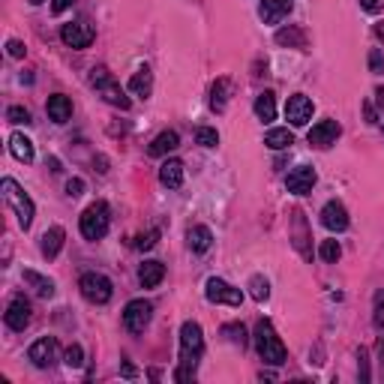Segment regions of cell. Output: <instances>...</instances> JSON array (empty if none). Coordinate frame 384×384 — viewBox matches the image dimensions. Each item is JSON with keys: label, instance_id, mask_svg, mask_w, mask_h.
<instances>
[{"label": "cell", "instance_id": "7", "mask_svg": "<svg viewBox=\"0 0 384 384\" xmlns=\"http://www.w3.org/2000/svg\"><path fill=\"white\" fill-rule=\"evenodd\" d=\"M60 39H63V45L76 48V52H84V48L93 45L96 30H93V24L84 21V19H81V21H69V24H63Z\"/></svg>", "mask_w": 384, "mask_h": 384}, {"label": "cell", "instance_id": "9", "mask_svg": "<svg viewBox=\"0 0 384 384\" xmlns=\"http://www.w3.org/2000/svg\"><path fill=\"white\" fill-rule=\"evenodd\" d=\"M204 297H207L210 304H228V306L243 304V291L234 289V285H228L225 280H219V276H210L207 280V285H204Z\"/></svg>", "mask_w": 384, "mask_h": 384}, {"label": "cell", "instance_id": "48", "mask_svg": "<svg viewBox=\"0 0 384 384\" xmlns=\"http://www.w3.org/2000/svg\"><path fill=\"white\" fill-rule=\"evenodd\" d=\"M381 372H384V337H381Z\"/></svg>", "mask_w": 384, "mask_h": 384}, {"label": "cell", "instance_id": "26", "mask_svg": "<svg viewBox=\"0 0 384 384\" xmlns=\"http://www.w3.org/2000/svg\"><path fill=\"white\" fill-rule=\"evenodd\" d=\"M264 144L271 147V150H289V147L294 144V135H291L289 126H276V129H267Z\"/></svg>", "mask_w": 384, "mask_h": 384}, {"label": "cell", "instance_id": "39", "mask_svg": "<svg viewBox=\"0 0 384 384\" xmlns=\"http://www.w3.org/2000/svg\"><path fill=\"white\" fill-rule=\"evenodd\" d=\"M375 328H384V291L375 294Z\"/></svg>", "mask_w": 384, "mask_h": 384}, {"label": "cell", "instance_id": "24", "mask_svg": "<svg viewBox=\"0 0 384 384\" xmlns=\"http://www.w3.org/2000/svg\"><path fill=\"white\" fill-rule=\"evenodd\" d=\"M129 91H133L135 96H142V100H147L153 91V72L150 67H138L133 72V78H129Z\"/></svg>", "mask_w": 384, "mask_h": 384}, {"label": "cell", "instance_id": "41", "mask_svg": "<svg viewBox=\"0 0 384 384\" xmlns=\"http://www.w3.org/2000/svg\"><path fill=\"white\" fill-rule=\"evenodd\" d=\"M6 52H10V57H24L27 48H24V43H19V39H10V43H6Z\"/></svg>", "mask_w": 384, "mask_h": 384}, {"label": "cell", "instance_id": "13", "mask_svg": "<svg viewBox=\"0 0 384 384\" xmlns=\"http://www.w3.org/2000/svg\"><path fill=\"white\" fill-rule=\"evenodd\" d=\"M6 328L10 330H24L30 324V300L24 297V294H15V297L10 300V306H6V315H3Z\"/></svg>", "mask_w": 384, "mask_h": 384}, {"label": "cell", "instance_id": "12", "mask_svg": "<svg viewBox=\"0 0 384 384\" xmlns=\"http://www.w3.org/2000/svg\"><path fill=\"white\" fill-rule=\"evenodd\" d=\"M342 135V126L337 124V120H330V117H324V120H318V124L309 129V144L318 147V150H328L330 144H337V138Z\"/></svg>", "mask_w": 384, "mask_h": 384}, {"label": "cell", "instance_id": "14", "mask_svg": "<svg viewBox=\"0 0 384 384\" xmlns=\"http://www.w3.org/2000/svg\"><path fill=\"white\" fill-rule=\"evenodd\" d=\"M315 181H318V174L313 166H297L294 171H289L285 186H289V192H294V195H306V192H313Z\"/></svg>", "mask_w": 384, "mask_h": 384}, {"label": "cell", "instance_id": "35", "mask_svg": "<svg viewBox=\"0 0 384 384\" xmlns=\"http://www.w3.org/2000/svg\"><path fill=\"white\" fill-rule=\"evenodd\" d=\"M63 363H67L69 370H81V366H84V348L72 342V346L67 348V361H63Z\"/></svg>", "mask_w": 384, "mask_h": 384}, {"label": "cell", "instance_id": "22", "mask_svg": "<svg viewBox=\"0 0 384 384\" xmlns=\"http://www.w3.org/2000/svg\"><path fill=\"white\" fill-rule=\"evenodd\" d=\"M10 153L19 162H24V166H27V162H34V157H36V153H34V142H30L24 133H12L10 135Z\"/></svg>", "mask_w": 384, "mask_h": 384}, {"label": "cell", "instance_id": "18", "mask_svg": "<svg viewBox=\"0 0 384 384\" xmlns=\"http://www.w3.org/2000/svg\"><path fill=\"white\" fill-rule=\"evenodd\" d=\"M162 280H166V264H162V261L150 258L138 267V282H142V289H157Z\"/></svg>", "mask_w": 384, "mask_h": 384}, {"label": "cell", "instance_id": "30", "mask_svg": "<svg viewBox=\"0 0 384 384\" xmlns=\"http://www.w3.org/2000/svg\"><path fill=\"white\" fill-rule=\"evenodd\" d=\"M256 114L261 120H273L276 117V100H273V93L271 91H264V93H258V100H256Z\"/></svg>", "mask_w": 384, "mask_h": 384}, {"label": "cell", "instance_id": "25", "mask_svg": "<svg viewBox=\"0 0 384 384\" xmlns=\"http://www.w3.org/2000/svg\"><path fill=\"white\" fill-rule=\"evenodd\" d=\"M186 243H190L192 252H207L214 247V234H210L207 225H192L190 231H186Z\"/></svg>", "mask_w": 384, "mask_h": 384}, {"label": "cell", "instance_id": "49", "mask_svg": "<svg viewBox=\"0 0 384 384\" xmlns=\"http://www.w3.org/2000/svg\"><path fill=\"white\" fill-rule=\"evenodd\" d=\"M30 3H34V6H39V3H45V0H30Z\"/></svg>", "mask_w": 384, "mask_h": 384}, {"label": "cell", "instance_id": "40", "mask_svg": "<svg viewBox=\"0 0 384 384\" xmlns=\"http://www.w3.org/2000/svg\"><path fill=\"white\" fill-rule=\"evenodd\" d=\"M81 192H84V181H81V177H72V181H67V195H69V199H78Z\"/></svg>", "mask_w": 384, "mask_h": 384}, {"label": "cell", "instance_id": "32", "mask_svg": "<svg viewBox=\"0 0 384 384\" xmlns=\"http://www.w3.org/2000/svg\"><path fill=\"white\" fill-rule=\"evenodd\" d=\"M223 333H225V339L231 342V346H247V328L243 324H238V321H231V324H225L223 328Z\"/></svg>", "mask_w": 384, "mask_h": 384}, {"label": "cell", "instance_id": "44", "mask_svg": "<svg viewBox=\"0 0 384 384\" xmlns=\"http://www.w3.org/2000/svg\"><path fill=\"white\" fill-rule=\"evenodd\" d=\"M69 6H72V0H54V3H52V12H54V15H63V12L69 10Z\"/></svg>", "mask_w": 384, "mask_h": 384}, {"label": "cell", "instance_id": "21", "mask_svg": "<svg viewBox=\"0 0 384 384\" xmlns=\"http://www.w3.org/2000/svg\"><path fill=\"white\" fill-rule=\"evenodd\" d=\"M177 147H181V135H177L174 129H166V133H159V135L150 142L147 153H150V157H166V153L177 150Z\"/></svg>", "mask_w": 384, "mask_h": 384}, {"label": "cell", "instance_id": "23", "mask_svg": "<svg viewBox=\"0 0 384 384\" xmlns=\"http://www.w3.org/2000/svg\"><path fill=\"white\" fill-rule=\"evenodd\" d=\"M159 181L162 186H168V190H177V186L183 183V162L181 159H166L159 168Z\"/></svg>", "mask_w": 384, "mask_h": 384}, {"label": "cell", "instance_id": "29", "mask_svg": "<svg viewBox=\"0 0 384 384\" xmlns=\"http://www.w3.org/2000/svg\"><path fill=\"white\" fill-rule=\"evenodd\" d=\"M228 96H231V81H228V78H216V84L210 87V109H214V111H225Z\"/></svg>", "mask_w": 384, "mask_h": 384}, {"label": "cell", "instance_id": "37", "mask_svg": "<svg viewBox=\"0 0 384 384\" xmlns=\"http://www.w3.org/2000/svg\"><path fill=\"white\" fill-rule=\"evenodd\" d=\"M157 240H159V231H157V228H150V231L142 234V238L135 240V247L138 249H153V247H157Z\"/></svg>", "mask_w": 384, "mask_h": 384}, {"label": "cell", "instance_id": "17", "mask_svg": "<svg viewBox=\"0 0 384 384\" xmlns=\"http://www.w3.org/2000/svg\"><path fill=\"white\" fill-rule=\"evenodd\" d=\"M291 10H294L291 0H261L258 15H261L264 24H280L282 19H289Z\"/></svg>", "mask_w": 384, "mask_h": 384}, {"label": "cell", "instance_id": "27", "mask_svg": "<svg viewBox=\"0 0 384 384\" xmlns=\"http://www.w3.org/2000/svg\"><path fill=\"white\" fill-rule=\"evenodd\" d=\"M24 282H27L30 285V289H34L36 294H39V297H54V282L52 280H48V276H43V273H36V271H24Z\"/></svg>", "mask_w": 384, "mask_h": 384}, {"label": "cell", "instance_id": "20", "mask_svg": "<svg viewBox=\"0 0 384 384\" xmlns=\"http://www.w3.org/2000/svg\"><path fill=\"white\" fill-rule=\"evenodd\" d=\"M63 240H67V231H63L60 225H52V228H48V231L43 234V243H39V249H43V256L52 261V258L60 256Z\"/></svg>", "mask_w": 384, "mask_h": 384}, {"label": "cell", "instance_id": "4", "mask_svg": "<svg viewBox=\"0 0 384 384\" xmlns=\"http://www.w3.org/2000/svg\"><path fill=\"white\" fill-rule=\"evenodd\" d=\"M0 190H3L6 204H10V207L15 210V216H19V225H21V228H30V225H34L36 207H34V201H30V195L24 192L21 186L12 181V177H3V181H0Z\"/></svg>", "mask_w": 384, "mask_h": 384}, {"label": "cell", "instance_id": "8", "mask_svg": "<svg viewBox=\"0 0 384 384\" xmlns=\"http://www.w3.org/2000/svg\"><path fill=\"white\" fill-rule=\"evenodd\" d=\"M27 361L36 366V370H52V366L60 361V346H57L54 337H43L36 339L27 351Z\"/></svg>", "mask_w": 384, "mask_h": 384}, {"label": "cell", "instance_id": "2", "mask_svg": "<svg viewBox=\"0 0 384 384\" xmlns=\"http://www.w3.org/2000/svg\"><path fill=\"white\" fill-rule=\"evenodd\" d=\"M252 339H256V351H258V357L264 363H271V366H282L285 363L289 351H285L282 339L276 337V330H273L271 321H264V318H261V321L256 324V333H252Z\"/></svg>", "mask_w": 384, "mask_h": 384}, {"label": "cell", "instance_id": "43", "mask_svg": "<svg viewBox=\"0 0 384 384\" xmlns=\"http://www.w3.org/2000/svg\"><path fill=\"white\" fill-rule=\"evenodd\" d=\"M361 381H370V361H366V351L361 348Z\"/></svg>", "mask_w": 384, "mask_h": 384}, {"label": "cell", "instance_id": "10", "mask_svg": "<svg viewBox=\"0 0 384 384\" xmlns=\"http://www.w3.org/2000/svg\"><path fill=\"white\" fill-rule=\"evenodd\" d=\"M150 315H153V306L147 300H129L126 309H124V324L129 333H144V328L150 324Z\"/></svg>", "mask_w": 384, "mask_h": 384}, {"label": "cell", "instance_id": "38", "mask_svg": "<svg viewBox=\"0 0 384 384\" xmlns=\"http://www.w3.org/2000/svg\"><path fill=\"white\" fill-rule=\"evenodd\" d=\"M370 72H375V76H381V72H384V54H381V48H372V52H370Z\"/></svg>", "mask_w": 384, "mask_h": 384}, {"label": "cell", "instance_id": "28", "mask_svg": "<svg viewBox=\"0 0 384 384\" xmlns=\"http://www.w3.org/2000/svg\"><path fill=\"white\" fill-rule=\"evenodd\" d=\"M276 43H280V45H289V48H306V34H304V27L291 24V27L276 30Z\"/></svg>", "mask_w": 384, "mask_h": 384}, {"label": "cell", "instance_id": "34", "mask_svg": "<svg viewBox=\"0 0 384 384\" xmlns=\"http://www.w3.org/2000/svg\"><path fill=\"white\" fill-rule=\"evenodd\" d=\"M195 142H199L201 147H216L219 144V133L210 126H199L195 129Z\"/></svg>", "mask_w": 384, "mask_h": 384}, {"label": "cell", "instance_id": "16", "mask_svg": "<svg viewBox=\"0 0 384 384\" xmlns=\"http://www.w3.org/2000/svg\"><path fill=\"white\" fill-rule=\"evenodd\" d=\"M289 238L294 243V249L300 252L304 258H313V249L306 247V240H309V231H306V219L300 210H291V231H289Z\"/></svg>", "mask_w": 384, "mask_h": 384}, {"label": "cell", "instance_id": "15", "mask_svg": "<svg viewBox=\"0 0 384 384\" xmlns=\"http://www.w3.org/2000/svg\"><path fill=\"white\" fill-rule=\"evenodd\" d=\"M321 225L328 228V231H346L348 228V210L342 207V201H328L321 207Z\"/></svg>", "mask_w": 384, "mask_h": 384}, {"label": "cell", "instance_id": "11", "mask_svg": "<svg viewBox=\"0 0 384 384\" xmlns=\"http://www.w3.org/2000/svg\"><path fill=\"white\" fill-rule=\"evenodd\" d=\"M313 111H315V102L306 93H294L285 102V117H289L291 126H306L313 120Z\"/></svg>", "mask_w": 384, "mask_h": 384}, {"label": "cell", "instance_id": "1", "mask_svg": "<svg viewBox=\"0 0 384 384\" xmlns=\"http://www.w3.org/2000/svg\"><path fill=\"white\" fill-rule=\"evenodd\" d=\"M204 354V333L195 321H183L181 328V366L174 370V381H190L195 379L199 361Z\"/></svg>", "mask_w": 384, "mask_h": 384}, {"label": "cell", "instance_id": "46", "mask_svg": "<svg viewBox=\"0 0 384 384\" xmlns=\"http://www.w3.org/2000/svg\"><path fill=\"white\" fill-rule=\"evenodd\" d=\"M375 36H379V39H384V21H379V24H375Z\"/></svg>", "mask_w": 384, "mask_h": 384}, {"label": "cell", "instance_id": "36", "mask_svg": "<svg viewBox=\"0 0 384 384\" xmlns=\"http://www.w3.org/2000/svg\"><path fill=\"white\" fill-rule=\"evenodd\" d=\"M6 117H10V124H30V111L24 109V105H10V111H6Z\"/></svg>", "mask_w": 384, "mask_h": 384}, {"label": "cell", "instance_id": "19", "mask_svg": "<svg viewBox=\"0 0 384 384\" xmlns=\"http://www.w3.org/2000/svg\"><path fill=\"white\" fill-rule=\"evenodd\" d=\"M45 111H48V117H52L54 124H67V120L72 117V100L69 96H63V93H54V96H48Z\"/></svg>", "mask_w": 384, "mask_h": 384}, {"label": "cell", "instance_id": "42", "mask_svg": "<svg viewBox=\"0 0 384 384\" xmlns=\"http://www.w3.org/2000/svg\"><path fill=\"white\" fill-rule=\"evenodd\" d=\"M361 10L372 12V15H379V12L384 10V0H361Z\"/></svg>", "mask_w": 384, "mask_h": 384}, {"label": "cell", "instance_id": "47", "mask_svg": "<svg viewBox=\"0 0 384 384\" xmlns=\"http://www.w3.org/2000/svg\"><path fill=\"white\" fill-rule=\"evenodd\" d=\"M375 96H379V105L384 109V87H379V91H375Z\"/></svg>", "mask_w": 384, "mask_h": 384}, {"label": "cell", "instance_id": "33", "mask_svg": "<svg viewBox=\"0 0 384 384\" xmlns=\"http://www.w3.org/2000/svg\"><path fill=\"white\" fill-rule=\"evenodd\" d=\"M318 256H321V261H328V264H337L339 256H342V249H339L337 240H321V247H318Z\"/></svg>", "mask_w": 384, "mask_h": 384}, {"label": "cell", "instance_id": "31", "mask_svg": "<svg viewBox=\"0 0 384 384\" xmlns=\"http://www.w3.org/2000/svg\"><path fill=\"white\" fill-rule=\"evenodd\" d=\"M247 289H249V294H252V300H258V304H264V300L271 297V282H267L261 273H252V276H249V285H247Z\"/></svg>", "mask_w": 384, "mask_h": 384}, {"label": "cell", "instance_id": "5", "mask_svg": "<svg viewBox=\"0 0 384 384\" xmlns=\"http://www.w3.org/2000/svg\"><path fill=\"white\" fill-rule=\"evenodd\" d=\"M91 84L102 93V100L109 105H114V109H124V111L129 109V96L124 93V87L114 81V76L105 67H93L91 69Z\"/></svg>", "mask_w": 384, "mask_h": 384}, {"label": "cell", "instance_id": "3", "mask_svg": "<svg viewBox=\"0 0 384 384\" xmlns=\"http://www.w3.org/2000/svg\"><path fill=\"white\" fill-rule=\"evenodd\" d=\"M78 228H81V238L84 240H102L111 228V210L105 201H93L91 207L81 214L78 219Z\"/></svg>", "mask_w": 384, "mask_h": 384}, {"label": "cell", "instance_id": "45", "mask_svg": "<svg viewBox=\"0 0 384 384\" xmlns=\"http://www.w3.org/2000/svg\"><path fill=\"white\" fill-rule=\"evenodd\" d=\"M363 114H366V124H379V114H375L370 102H363Z\"/></svg>", "mask_w": 384, "mask_h": 384}, {"label": "cell", "instance_id": "6", "mask_svg": "<svg viewBox=\"0 0 384 384\" xmlns=\"http://www.w3.org/2000/svg\"><path fill=\"white\" fill-rule=\"evenodd\" d=\"M78 289H81V294H84V300H91V304H96V306L109 304L111 294H114L111 280H109L105 273H96V271H91V273L81 276V280H78Z\"/></svg>", "mask_w": 384, "mask_h": 384}]
</instances>
